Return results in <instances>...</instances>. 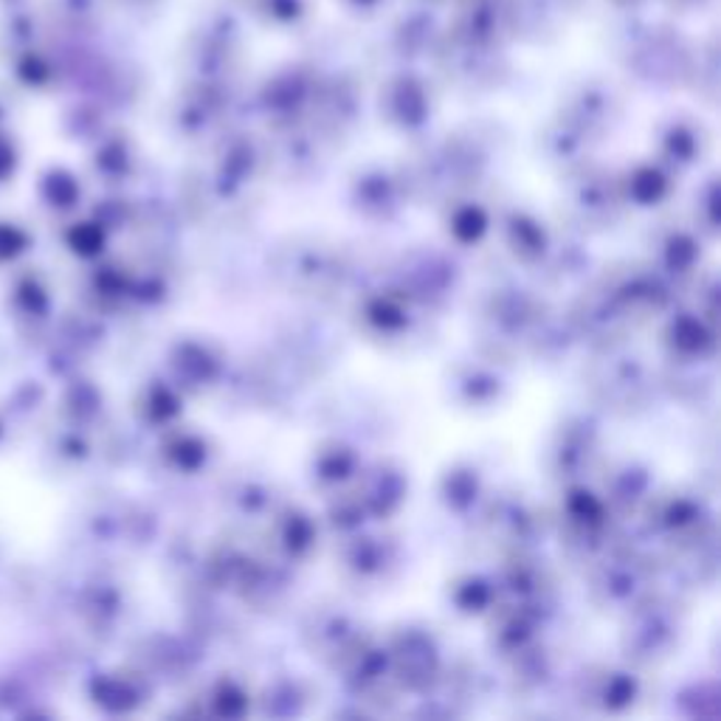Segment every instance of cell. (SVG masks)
Here are the masks:
<instances>
[{"label":"cell","mask_w":721,"mask_h":721,"mask_svg":"<svg viewBox=\"0 0 721 721\" xmlns=\"http://www.w3.org/2000/svg\"><path fill=\"white\" fill-rule=\"evenodd\" d=\"M7 166H9V153L0 147V173H7Z\"/></svg>","instance_id":"1"}]
</instances>
